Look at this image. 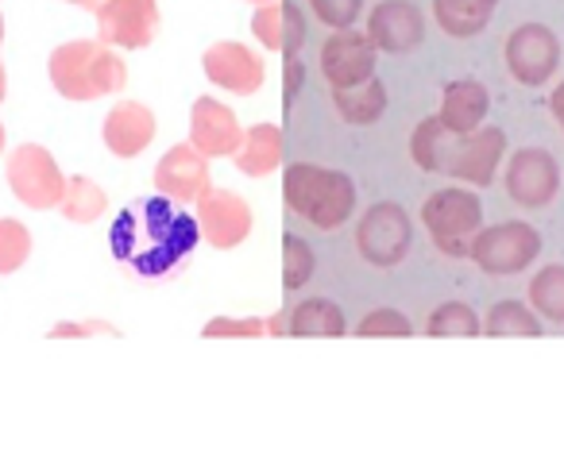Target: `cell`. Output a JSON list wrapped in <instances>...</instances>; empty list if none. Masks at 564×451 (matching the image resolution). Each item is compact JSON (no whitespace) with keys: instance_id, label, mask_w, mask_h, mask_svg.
I'll return each mask as SVG.
<instances>
[{"instance_id":"cell-1","label":"cell","mask_w":564,"mask_h":451,"mask_svg":"<svg viewBox=\"0 0 564 451\" xmlns=\"http://www.w3.org/2000/svg\"><path fill=\"white\" fill-rule=\"evenodd\" d=\"M197 217L178 209L171 197H140L117 217L109 232L112 258L135 278H163L174 266H182L197 248Z\"/></svg>"},{"instance_id":"cell-2","label":"cell","mask_w":564,"mask_h":451,"mask_svg":"<svg viewBox=\"0 0 564 451\" xmlns=\"http://www.w3.org/2000/svg\"><path fill=\"white\" fill-rule=\"evenodd\" d=\"M51 86L66 101H97V97H117L128 86V66L120 55L101 40H74L55 47L47 63Z\"/></svg>"},{"instance_id":"cell-3","label":"cell","mask_w":564,"mask_h":451,"mask_svg":"<svg viewBox=\"0 0 564 451\" xmlns=\"http://www.w3.org/2000/svg\"><path fill=\"white\" fill-rule=\"evenodd\" d=\"M282 197L286 209L294 217H302L306 224L333 232L345 220H352L356 212V186L345 170L333 166H314V163H291L282 174Z\"/></svg>"},{"instance_id":"cell-4","label":"cell","mask_w":564,"mask_h":451,"mask_svg":"<svg viewBox=\"0 0 564 451\" xmlns=\"http://www.w3.org/2000/svg\"><path fill=\"white\" fill-rule=\"evenodd\" d=\"M422 224L445 258H471V243L484 232V205L471 189H437L422 205Z\"/></svg>"},{"instance_id":"cell-5","label":"cell","mask_w":564,"mask_h":451,"mask_svg":"<svg viewBox=\"0 0 564 451\" xmlns=\"http://www.w3.org/2000/svg\"><path fill=\"white\" fill-rule=\"evenodd\" d=\"M502 155H507V132L502 128H476L468 135L445 132L437 151V170L453 174L456 182H468V186L484 189L495 182Z\"/></svg>"},{"instance_id":"cell-6","label":"cell","mask_w":564,"mask_h":451,"mask_svg":"<svg viewBox=\"0 0 564 451\" xmlns=\"http://www.w3.org/2000/svg\"><path fill=\"white\" fill-rule=\"evenodd\" d=\"M4 174H9V186H12V194H17V201H24L28 209L47 212V209H58V201H63L66 174L58 170L51 151L40 147V143H24V147L12 151Z\"/></svg>"},{"instance_id":"cell-7","label":"cell","mask_w":564,"mask_h":451,"mask_svg":"<svg viewBox=\"0 0 564 451\" xmlns=\"http://www.w3.org/2000/svg\"><path fill=\"white\" fill-rule=\"evenodd\" d=\"M541 255V235L538 228L522 224V220H507V224L484 228L471 243V263L484 274H522Z\"/></svg>"},{"instance_id":"cell-8","label":"cell","mask_w":564,"mask_h":451,"mask_svg":"<svg viewBox=\"0 0 564 451\" xmlns=\"http://www.w3.org/2000/svg\"><path fill=\"white\" fill-rule=\"evenodd\" d=\"M410 235H414V228H410L406 209L394 201H379L356 224V248H360L364 263L399 266L410 251Z\"/></svg>"},{"instance_id":"cell-9","label":"cell","mask_w":564,"mask_h":451,"mask_svg":"<svg viewBox=\"0 0 564 451\" xmlns=\"http://www.w3.org/2000/svg\"><path fill=\"white\" fill-rule=\"evenodd\" d=\"M197 228H202L209 248L232 251L251 235L256 212H251V205L240 194H232L225 186H209L197 197Z\"/></svg>"},{"instance_id":"cell-10","label":"cell","mask_w":564,"mask_h":451,"mask_svg":"<svg viewBox=\"0 0 564 451\" xmlns=\"http://www.w3.org/2000/svg\"><path fill=\"white\" fill-rule=\"evenodd\" d=\"M97 16V40L109 47L143 51L159 35V0H105Z\"/></svg>"},{"instance_id":"cell-11","label":"cell","mask_w":564,"mask_h":451,"mask_svg":"<svg viewBox=\"0 0 564 451\" xmlns=\"http://www.w3.org/2000/svg\"><path fill=\"white\" fill-rule=\"evenodd\" d=\"M502 55H507L510 78L538 89V86H545L556 74V66H561V40H556L545 24H522L518 32H510Z\"/></svg>"},{"instance_id":"cell-12","label":"cell","mask_w":564,"mask_h":451,"mask_svg":"<svg viewBox=\"0 0 564 451\" xmlns=\"http://www.w3.org/2000/svg\"><path fill=\"white\" fill-rule=\"evenodd\" d=\"M507 194L522 209H545L561 189V170L556 158L545 147H522L507 163Z\"/></svg>"},{"instance_id":"cell-13","label":"cell","mask_w":564,"mask_h":451,"mask_svg":"<svg viewBox=\"0 0 564 451\" xmlns=\"http://www.w3.org/2000/svg\"><path fill=\"white\" fill-rule=\"evenodd\" d=\"M202 70L213 86H220L225 94L251 97L263 89L267 81V63L243 43H213L202 55Z\"/></svg>"},{"instance_id":"cell-14","label":"cell","mask_w":564,"mask_h":451,"mask_svg":"<svg viewBox=\"0 0 564 451\" xmlns=\"http://www.w3.org/2000/svg\"><path fill=\"white\" fill-rule=\"evenodd\" d=\"M322 74L333 89L364 86L368 78H376V43L352 28L329 35V43L322 47Z\"/></svg>"},{"instance_id":"cell-15","label":"cell","mask_w":564,"mask_h":451,"mask_svg":"<svg viewBox=\"0 0 564 451\" xmlns=\"http://www.w3.org/2000/svg\"><path fill=\"white\" fill-rule=\"evenodd\" d=\"M209 158L194 143H174L155 166V189L178 205H197V197L209 189Z\"/></svg>"},{"instance_id":"cell-16","label":"cell","mask_w":564,"mask_h":451,"mask_svg":"<svg viewBox=\"0 0 564 451\" xmlns=\"http://www.w3.org/2000/svg\"><path fill=\"white\" fill-rule=\"evenodd\" d=\"M368 35L376 43V51H387V55H406L417 43L425 40V16L417 12V4L410 0H383L376 4L368 16Z\"/></svg>"},{"instance_id":"cell-17","label":"cell","mask_w":564,"mask_h":451,"mask_svg":"<svg viewBox=\"0 0 564 451\" xmlns=\"http://www.w3.org/2000/svg\"><path fill=\"white\" fill-rule=\"evenodd\" d=\"M243 140V128L228 105L217 97H197L194 112H189V143L202 151L205 158H228L236 155Z\"/></svg>"},{"instance_id":"cell-18","label":"cell","mask_w":564,"mask_h":451,"mask_svg":"<svg viewBox=\"0 0 564 451\" xmlns=\"http://www.w3.org/2000/svg\"><path fill=\"white\" fill-rule=\"evenodd\" d=\"M251 35L263 43L267 51H279L286 58H299L302 43H306V16L291 0H271L251 12Z\"/></svg>"},{"instance_id":"cell-19","label":"cell","mask_w":564,"mask_h":451,"mask_svg":"<svg viewBox=\"0 0 564 451\" xmlns=\"http://www.w3.org/2000/svg\"><path fill=\"white\" fill-rule=\"evenodd\" d=\"M101 135H105V147L117 158L143 155L151 147V140H155V112L140 101H117L109 117H105Z\"/></svg>"},{"instance_id":"cell-20","label":"cell","mask_w":564,"mask_h":451,"mask_svg":"<svg viewBox=\"0 0 564 451\" xmlns=\"http://www.w3.org/2000/svg\"><path fill=\"white\" fill-rule=\"evenodd\" d=\"M487 109H491V94H487L479 81H453L441 97V128L448 135H468L476 128H484Z\"/></svg>"},{"instance_id":"cell-21","label":"cell","mask_w":564,"mask_h":451,"mask_svg":"<svg viewBox=\"0 0 564 451\" xmlns=\"http://www.w3.org/2000/svg\"><path fill=\"white\" fill-rule=\"evenodd\" d=\"M236 170L248 178H267L282 166V128L274 124H256L243 132L240 147L232 155Z\"/></svg>"},{"instance_id":"cell-22","label":"cell","mask_w":564,"mask_h":451,"mask_svg":"<svg viewBox=\"0 0 564 451\" xmlns=\"http://www.w3.org/2000/svg\"><path fill=\"white\" fill-rule=\"evenodd\" d=\"M499 0H433V16L437 28L453 40H471L487 28Z\"/></svg>"},{"instance_id":"cell-23","label":"cell","mask_w":564,"mask_h":451,"mask_svg":"<svg viewBox=\"0 0 564 451\" xmlns=\"http://www.w3.org/2000/svg\"><path fill=\"white\" fill-rule=\"evenodd\" d=\"M333 105L345 117V124H376L379 117L387 112V86L379 78H368L364 86L352 89H333Z\"/></svg>"},{"instance_id":"cell-24","label":"cell","mask_w":564,"mask_h":451,"mask_svg":"<svg viewBox=\"0 0 564 451\" xmlns=\"http://www.w3.org/2000/svg\"><path fill=\"white\" fill-rule=\"evenodd\" d=\"M345 332H348L345 312H340V305L325 301V297H314V301H302L299 309H291L286 336H325V340H333V336H345Z\"/></svg>"},{"instance_id":"cell-25","label":"cell","mask_w":564,"mask_h":451,"mask_svg":"<svg viewBox=\"0 0 564 451\" xmlns=\"http://www.w3.org/2000/svg\"><path fill=\"white\" fill-rule=\"evenodd\" d=\"M58 209H63V217L74 220V224H94V220H101L105 209H109V194H105L94 178H82V174H74V178H66V189H63V201H58Z\"/></svg>"},{"instance_id":"cell-26","label":"cell","mask_w":564,"mask_h":451,"mask_svg":"<svg viewBox=\"0 0 564 451\" xmlns=\"http://www.w3.org/2000/svg\"><path fill=\"white\" fill-rule=\"evenodd\" d=\"M487 336H495V340H502V336H541V320L538 312H530V305L522 301H499L491 305V312H487V324H484Z\"/></svg>"},{"instance_id":"cell-27","label":"cell","mask_w":564,"mask_h":451,"mask_svg":"<svg viewBox=\"0 0 564 451\" xmlns=\"http://www.w3.org/2000/svg\"><path fill=\"white\" fill-rule=\"evenodd\" d=\"M530 309L553 324H564V266H545L530 282Z\"/></svg>"},{"instance_id":"cell-28","label":"cell","mask_w":564,"mask_h":451,"mask_svg":"<svg viewBox=\"0 0 564 451\" xmlns=\"http://www.w3.org/2000/svg\"><path fill=\"white\" fill-rule=\"evenodd\" d=\"M425 332L437 336V340H448V336H464V340H471V336L484 332V324H479V317H476V309H471V305L445 301V305H437V309L430 312V320H425Z\"/></svg>"},{"instance_id":"cell-29","label":"cell","mask_w":564,"mask_h":451,"mask_svg":"<svg viewBox=\"0 0 564 451\" xmlns=\"http://www.w3.org/2000/svg\"><path fill=\"white\" fill-rule=\"evenodd\" d=\"M314 248H310L302 235H282V286L286 289H302L314 278Z\"/></svg>"},{"instance_id":"cell-30","label":"cell","mask_w":564,"mask_h":451,"mask_svg":"<svg viewBox=\"0 0 564 451\" xmlns=\"http://www.w3.org/2000/svg\"><path fill=\"white\" fill-rule=\"evenodd\" d=\"M32 258V232L20 220L0 217V274H17Z\"/></svg>"},{"instance_id":"cell-31","label":"cell","mask_w":564,"mask_h":451,"mask_svg":"<svg viewBox=\"0 0 564 451\" xmlns=\"http://www.w3.org/2000/svg\"><path fill=\"white\" fill-rule=\"evenodd\" d=\"M441 140H445V128H441L437 117L422 120L410 135V158L417 163V170L425 174H437V151H441Z\"/></svg>"},{"instance_id":"cell-32","label":"cell","mask_w":564,"mask_h":451,"mask_svg":"<svg viewBox=\"0 0 564 451\" xmlns=\"http://www.w3.org/2000/svg\"><path fill=\"white\" fill-rule=\"evenodd\" d=\"M205 340H256L267 336V320L259 317H217L202 328Z\"/></svg>"},{"instance_id":"cell-33","label":"cell","mask_w":564,"mask_h":451,"mask_svg":"<svg viewBox=\"0 0 564 451\" xmlns=\"http://www.w3.org/2000/svg\"><path fill=\"white\" fill-rule=\"evenodd\" d=\"M310 9H314V16L322 20L325 28L345 32V28H352L356 20H360L364 0H310Z\"/></svg>"},{"instance_id":"cell-34","label":"cell","mask_w":564,"mask_h":451,"mask_svg":"<svg viewBox=\"0 0 564 451\" xmlns=\"http://www.w3.org/2000/svg\"><path fill=\"white\" fill-rule=\"evenodd\" d=\"M360 336H410L414 328H410V320L402 317L399 309H376L368 312V317L360 320V328H356Z\"/></svg>"},{"instance_id":"cell-35","label":"cell","mask_w":564,"mask_h":451,"mask_svg":"<svg viewBox=\"0 0 564 451\" xmlns=\"http://www.w3.org/2000/svg\"><path fill=\"white\" fill-rule=\"evenodd\" d=\"M89 336H120L117 324L109 320H63V324L51 328V340H89Z\"/></svg>"},{"instance_id":"cell-36","label":"cell","mask_w":564,"mask_h":451,"mask_svg":"<svg viewBox=\"0 0 564 451\" xmlns=\"http://www.w3.org/2000/svg\"><path fill=\"white\" fill-rule=\"evenodd\" d=\"M549 109H553L556 124H561V132H564V81L553 89V97H549Z\"/></svg>"},{"instance_id":"cell-37","label":"cell","mask_w":564,"mask_h":451,"mask_svg":"<svg viewBox=\"0 0 564 451\" xmlns=\"http://www.w3.org/2000/svg\"><path fill=\"white\" fill-rule=\"evenodd\" d=\"M66 4H78V9H86V12H97L105 0H66Z\"/></svg>"},{"instance_id":"cell-38","label":"cell","mask_w":564,"mask_h":451,"mask_svg":"<svg viewBox=\"0 0 564 451\" xmlns=\"http://www.w3.org/2000/svg\"><path fill=\"white\" fill-rule=\"evenodd\" d=\"M9 97V74H4V63H0V105Z\"/></svg>"},{"instance_id":"cell-39","label":"cell","mask_w":564,"mask_h":451,"mask_svg":"<svg viewBox=\"0 0 564 451\" xmlns=\"http://www.w3.org/2000/svg\"><path fill=\"white\" fill-rule=\"evenodd\" d=\"M4 140H9V135H4V124H0V155H4Z\"/></svg>"},{"instance_id":"cell-40","label":"cell","mask_w":564,"mask_h":451,"mask_svg":"<svg viewBox=\"0 0 564 451\" xmlns=\"http://www.w3.org/2000/svg\"><path fill=\"white\" fill-rule=\"evenodd\" d=\"M0 43H4V20H0Z\"/></svg>"},{"instance_id":"cell-41","label":"cell","mask_w":564,"mask_h":451,"mask_svg":"<svg viewBox=\"0 0 564 451\" xmlns=\"http://www.w3.org/2000/svg\"><path fill=\"white\" fill-rule=\"evenodd\" d=\"M248 4H271V0H248Z\"/></svg>"}]
</instances>
